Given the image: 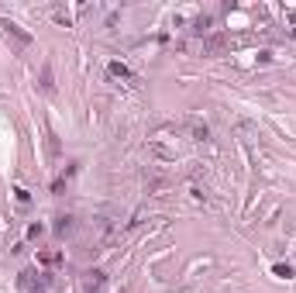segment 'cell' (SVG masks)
<instances>
[{
    "mask_svg": "<svg viewBox=\"0 0 296 293\" xmlns=\"http://www.w3.org/2000/svg\"><path fill=\"white\" fill-rule=\"evenodd\" d=\"M3 35H7V42H14L17 49H28V45L35 42V38H31L28 31H21V28H17L14 21H3Z\"/></svg>",
    "mask_w": 296,
    "mask_h": 293,
    "instance_id": "1",
    "label": "cell"
},
{
    "mask_svg": "<svg viewBox=\"0 0 296 293\" xmlns=\"http://www.w3.org/2000/svg\"><path fill=\"white\" fill-rule=\"evenodd\" d=\"M186 131H190L193 142H207V138H210V128H207L200 117H190V121H186Z\"/></svg>",
    "mask_w": 296,
    "mask_h": 293,
    "instance_id": "2",
    "label": "cell"
},
{
    "mask_svg": "<svg viewBox=\"0 0 296 293\" xmlns=\"http://www.w3.org/2000/svg\"><path fill=\"white\" fill-rule=\"evenodd\" d=\"M100 287H103V273H100V269H86V273H83V290L97 293Z\"/></svg>",
    "mask_w": 296,
    "mask_h": 293,
    "instance_id": "3",
    "label": "cell"
},
{
    "mask_svg": "<svg viewBox=\"0 0 296 293\" xmlns=\"http://www.w3.org/2000/svg\"><path fill=\"white\" fill-rule=\"evenodd\" d=\"M73 228H76V218H73V214H62V218L55 221V234H69Z\"/></svg>",
    "mask_w": 296,
    "mask_h": 293,
    "instance_id": "4",
    "label": "cell"
},
{
    "mask_svg": "<svg viewBox=\"0 0 296 293\" xmlns=\"http://www.w3.org/2000/svg\"><path fill=\"white\" fill-rule=\"evenodd\" d=\"M110 76H117V79H135L131 69H128L124 62H110Z\"/></svg>",
    "mask_w": 296,
    "mask_h": 293,
    "instance_id": "5",
    "label": "cell"
},
{
    "mask_svg": "<svg viewBox=\"0 0 296 293\" xmlns=\"http://www.w3.org/2000/svg\"><path fill=\"white\" fill-rule=\"evenodd\" d=\"M42 90H45V93L55 90V83H52V66H49V62H45V69H42Z\"/></svg>",
    "mask_w": 296,
    "mask_h": 293,
    "instance_id": "6",
    "label": "cell"
},
{
    "mask_svg": "<svg viewBox=\"0 0 296 293\" xmlns=\"http://www.w3.org/2000/svg\"><path fill=\"white\" fill-rule=\"evenodd\" d=\"M272 273H276L279 280H293V266H286V262H279V266H276Z\"/></svg>",
    "mask_w": 296,
    "mask_h": 293,
    "instance_id": "7",
    "label": "cell"
},
{
    "mask_svg": "<svg viewBox=\"0 0 296 293\" xmlns=\"http://www.w3.org/2000/svg\"><path fill=\"white\" fill-rule=\"evenodd\" d=\"M21 290H35V273H21Z\"/></svg>",
    "mask_w": 296,
    "mask_h": 293,
    "instance_id": "8",
    "label": "cell"
},
{
    "mask_svg": "<svg viewBox=\"0 0 296 293\" xmlns=\"http://www.w3.org/2000/svg\"><path fill=\"white\" fill-rule=\"evenodd\" d=\"M14 197H17V204H31V193H28V190H21V186L14 190Z\"/></svg>",
    "mask_w": 296,
    "mask_h": 293,
    "instance_id": "9",
    "label": "cell"
},
{
    "mask_svg": "<svg viewBox=\"0 0 296 293\" xmlns=\"http://www.w3.org/2000/svg\"><path fill=\"white\" fill-rule=\"evenodd\" d=\"M42 231H45L42 224H31V228H28V238H42Z\"/></svg>",
    "mask_w": 296,
    "mask_h": 293,
    "instance_id": "10",
    "label": "cell"
},
{
    "mask_svg": "<svg viewBox=\"0 0 296 293\" xmlns=\"http://www.w3.org/2000/svg\"><path fill=\"white\" fill-rule=\"evenodd\" d=\"M31 293H45V290H42V287H35V290H31Z\"/></svg>",
    "mask_w": 296,
    "mask_h": 293,
    "instance_id": "11",
    "label": "cell"
}]
</instances>
